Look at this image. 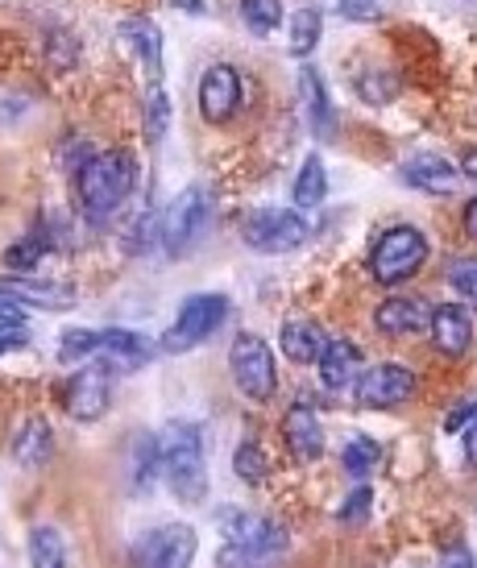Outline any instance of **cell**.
<instances>
[{
  "instance_id": "6da1fadb",
  "label": "cell",
  "mask_w": 477,
  "mask_h": 568,
  "mask_svg": "<svg viewBox=\"0 0 477 568\" xmlns=\"http://www.w3.org/2000/svg\"><path fill=\"white\" fill-rule=\"evenodd\" d=\"M133 187H138V162L129 150H100L75 171L80 212L92 224H104L112 212H121Z\"/></svg>"
},
{
  "instance_id": "7a4b0ae2",
  "label": "cell",
  "mask_w": 477,
  "mask_h": 568,
  "mask_svg": "<svg viewBox=\"0 0 477 568\" xmlns=\"http://www.w3.org/2000/svg\"><path fill=\"white\" fill-rule=\"evenodd\" d=\"M162 448V477L183 506H200L207 498V460H204V436L187 419H175L159 436Z\"/></svg>"
},
{
  "instance_id": "3957f363",
  "label": "cell",
  "mask_w": 477,
  "mask_h": 568,
  "mask_svg": "<svg viewBox=\"0 0 477 568\" xmlns=\"http://www.w3.org/2000/svg\"><path fill=\"white\" fill-rule=\"evenodd\" d=\"M221 531L229 548L221 552V565H254L286 552V527L266 515H245V510H224Z\"/></svg>"
},
{
  "instance_id": "277c9868",
  "label": "cell",
  "mask_w": 477,
  "mask_h": 568,
  "mask_svg": "<svg viewBox=\"0 0 477 568\" xmlns=\"http://www.w3.org/2000/svg\"><path fill=\"white\" fill-rule=\"evenodd\" d=\"M424 262H428V237L412 224H395L382 233L374 253H369V274L382 286H398L412 274H419Z\"/></svg>"
},
{
  "instance_id": "5b68a950",
  "label": "cell",
  "mask_w": 477,
  "mask_h": 568,
  "mask_svg": "<svg viewBox=\"0 0 477 568\" xmlns=\"http://www.w3.org/2000/svg\"><path fill=\"white\" fill-rule=\"evenodd\" d=\"M207 221H212V195H207V187L191 183V187L179 191L175 204L166 207L162 229H159V237H162V245H166V253H171V257H183V253L195 250V245H200V237H204Z\"/></svg>"
},
{
  "instance_id": "8992f818",
  "label": "cell",
  "mask_w": 477,
  "mask_h": 568,
  "mask_svg": "<svg viewBox=\"0 0 477 568\" xmlns=\"http://www.w3.org/2000/svg\"><path fill=\"white\" fill-rule=\"evenodd\" d=\"M229 369H233V382L241 386V395L254 398V403H271L274 390H278L274 353L254 332H241L237 341H233V348H229Z\"/></svg>"
},
{
  "instance_id": "52a82bcc",
  "label": "cell",
  "mask_w": 477,
  "mask_h": 568,
  "mask_svg": "<svg viewBox=\"0 0 477 568\" xmlns=\"http://www.w3.org/2000/svg\"><path fill=\"white\" fill-rule=\"evenodd\" d=\"M224 316H229V300L216 295V291L183 300L175 324L162 332V353H175L179 357V353H191L195 345H204L207 336L224 324Z\"/></svg>"
},
{
  "instance_id": "ba28073f",
  "label": "cell",
  "mask_w": 477,
  "mask_h": 568,
  "mask_svg": "<svg viewBox=\"0 0 477 568\" xmlns=\"http://www.w3.org/2000/svg\"><path fill=\"white\" fill-rule=\"evenodd\" d=\"M241 237L257 253H291L312 237L300 207H257L241 221Z\"/></svg>"
},
{
  "instance_id": "9c48e42d",
  "label": "cell",
  "mask_w": 477,
  "mask_h": 568,
  "mask_svg": "<svg viewBox=\"0 0 477 568\" xmlns=\"http://www.w3.org/2000/svg\"><path fill=\"white\" fill-rule=\"evenodd\" d=\"M353 395H357V407H366V410L398 407V403H407V398L415 395V374L398 362H382L357 378Z\"/></svg>"
},
{
  "instance_id": "30bf717a",
  "label": "cell",
  "mask_w": 477,
  "mask_h": 568,
  "mask_svg": "<svg viewBox=\"0 0 477 568\" xmlns=\"http://www.w3.org/2000/svg\"><path fill=\"white\" fill-rule=\"evenodd\" d=\"M241 100H245V83H241L237 67H229V63L207 67L204 80H200V116H204L207 125L233 121V112L241 109Z\"/></svg>"
},
{
  "instance_id": "8fae6325",
  "label": "cell",
  "mask_w": 477,
  "mask_h": 568,
  "mask_svg": "<svg viewBox=\"0 0 477 568\" xmlns=\"http://www.w3.org/2000/svg\"><path fill=\"white\" fill-rule=\"evenodd\" d=\"M133 560L145 568H187L195 560V531L187 523L159 527L133 548Z\"/></svg>"
},
{
  "instance_id": "7c38bea8",
  "label": "cell",
  "mask_w": 477,
  "mask_h": 568,
  "mask_svg": "<svg viewBox=\"0 0 477 568\" xmlns=\"http://www.w3.org/2000/svg\"><path fill=\"white\" fill-rule=\"evenodd\" d=\"M109 398H112V378L104 362L83 365L80 374L71 378V386H67V410L80 424H95L109 410Z\"/></svg>"
},
{
  "instance_id": "4fadbf2b",
  "label": "cell",
  "mask_w": 477,
  "mask_h": 568,
  "mask_svg": "<svg viewBox=\"0 0 477 568\" xmlns=\"http://www.w3.org/2000/svg\"><path fill=\"white\" fill-rule=\"evenodd\" d=\"M283 440L300 465L319 460V453H324V427H319V415H316V407H312V398H300V403L283 415Z\"/></svg>"
},
{
  "instance_id": "5bb4252c",
  "label": "cell",
  "mask_w": 477,
  "mask_h": 568,
  "mask_svg": "<svg viewBox=\"0 0 477 568\" xmlns=\"http://www.w3.org/2000/svg\"><path fill=\"white\" fill-rule=\"evenodd\" d=\"M0 291L17 303H33V307H47V312H67L75 307V286L67 283H50V278H21V274H4L0 278Z\"/></svg>"
},
{
  "instance_id": "9a60e30c",
  "label": "cell",
  "mask_w": 477,
  "mask_h": 568,
  "mask_svg": "<svg viewBox=\"0 0 477 568\" xmlns=\"http://www.w3.org/2000/svg\"><path fill=\"white\" fill-rule=\"evenodd\" d=\"M428 320H432V312L424 300H415V295H390V300L374 312V328H378L382 336H412V332L428 328Z\"/></svg>"
},
{
  "instance_id": "2e32d148",
  "label": "cell",
  "mask_w": 477,
  "mask_h": 568,
  "mask_svg": "<svg viewBox=\"0 0 477 568\" xmlns=\"http://www.w3.org/2000/svg\"><path fill=\"white\" fill-rule=\"evenodd\" d=\"M403 179L412 187L428 191V195H453L461 183V166H453L440 154H415V159L403 162Z\"/></svg>"
},
{
  "instance_id": "e0dca14e",
  "label": "cell",
  "mask_w": 477,
  "mask_h": 568,
  "mask_svg": "<svg viewBox=\"0 0 477 568\" xmlns=\"http://www.w3.org/2000/svg\"><path fill=\"white\" fill-rule=\"evenodd\" d=\"M319 382L328 390H349L357 382V369H362V348L353 345L349 336H333L324 353H319Z\"/></svg>"
},
{
  "instance_id": "ac0fdd59",
  "label": "cell",
  "mask_w": 477,
  "mask_h": 568,
  "mask_svg": "<svg viewBox=\"0 0 477 568\" xmlns=\"http://www.w3.org/2000/svg\"><path fill=\"white\" fill-rule=\"evenodd\" d=\"M121 38L129 42L133 59L142 63V71L150 80H162V30L150 21V17H125L121 21Z\"/></svg>"
},
{
  "instance_id": "d6986e66",
  "label": "cell",
  "mask_w": 477,
  "mask_h": 568,
  "mask_svg": "<svg viewBox=\"0 0 477 568\" xmlns=\"http://www.w3.org/2000/svg\"><path fill=\"white\" fill-rule=\"evenodd\" d=\"M428 328H432V345L440 348L445 357H461L465 348H469V341H474V324H469L465 307H457V303L436 307L428 320Z\"/></svg>"
},
{
  "instance_id": "ffe728a7",
  "label": "cell",
  "mask_w": 477,
  "mask_h": 568,
  "mask_svg": "<svg viewBox=\"0 0 477 568\" xmlns=\"http://www.w3.org/2000/svg\"><path fill=\"white\" fill-rule=\"evenodd\" d=\"M95 357H109L121 369H142V365H150L154 348L129 328H100L95 332Z\"/></svg>"
},
{
  "instance_id": "44dd1931",
  "label": "cell",
  "mask_w": 477,
  "mask_h": 568,
  "mask_svg": "<svg viewBox=\"0 0 477 568\" xmlns=\"http://www.w3.org/2000/svg\"><path fill=\"white\" fill-rule=\"evenodd\" d=\"M278 345H283V353L295 365H316L319 353H324V345H328V336H324V328H319L316 320L291 316L283 324V336H278Z\"/></svg>"
},
{
  "instance_id": "7402d4cb",
  "label": "cell",
  "mask_w": 477,
  "mask_h": 568,
  "mask_svg": "<svg viewBox=\"0 0 477 568\" xmlns=\"http://www.w3.org/2000/svg\"><path fill=\"white\" fill-rule=\"evenodd\" d=\"M50 453H54V432H50V424L42 419V415L26 419L21 432H17V440H13V460L26 469V474H33V469H42V465H47Z\"/></svg>"
},
{
  "instance_id": "603a6c76",
  "label": "cell",
  "mask_w": 477,
  "mask_h": 568,
  "mask_svg": "<svg viewBox=\"0 0 477 568\" xmlns=\"http://www.w3.org/2000/svg\"><path fill=\"white\" fill-rule=\"evenodd\" d=\"M324 195H328V174H324V162L319 154H307L300 166V179H295V187H291V200L300 212H312V207L324 204Z\"/></svg>"
},
{
  "instance_id": "cb8c5ba5",
  "label": "cell",
  "mask_w": 477,
  "mask_h": 568,
  "mask_svg": "<svg viewBox=\"0 0 477 568\" xmlns=\"http://www.w3.org/2000/svg\"><path fill=\"white\" fill-rule=\"evenodd\" d=\"M300 92H303V104H307V121L316 129L319 138H328L333 133V104H328V92H324V80H319V71H303L300 75Z\"/></svg>"
},
{
  "instance_id": "d4e9b609",
  "label": "cell",
  "mask_w": 477,
  "mask_h": 568,
  "mask_svg": "<svg viewBox=\"0 0 477 568\" xmlns=\"http://www.w3.org/2000/svg\"><path fill=\"white\" fill-rule=\"evenodd\" d=\"M378 460H382L378 440H374V436H362V432L349 436L345 448H341V465H345L353 477H369L374 469H378Z\"/></svg>"
},
{
  "instance_id": "484cf974",
  "label": "cell",
  "mask_w": 477,
  "mask_h": 568,
  "mask_svg": "<svg viewBox=\"0 0 477 568\" xmlns=\"http://www.w3.org/2000/svg\"><path fill=\"white\" fill-rule=\"evenodd\" d=\"M162 474V448L154 436H142V440L133 444V489H142L150 494L154 486V477Z\"/></svg>"
},
{
  "instance_id": "4316f807",
  "label": "cell",
  "mask_w": 477,
  "mask_h": 568,
  "mask_svg": "<svg viewBox=\"0 0 477 568\" xmlns=\"http://www.w3.org/2000/svg\"><path fill=\"white\" fill-rule=\"evenodd\" d=\"M319 30H324L319 9H300V13L291 17V54H295V59H307L319 42Z\"/></svg>"
},
{
  "instance_id": "83f0119b",
  "label": "cell",
  "mask_w": 477,
  "mask_h": 568,
  "mask_svg": "<svg viewBox=\"0 0 477 568\" xmlns=\"http://www.w3.org/2000/svg\"><path fill=\"white\" fill-rule=\"evenodd\" d=\"M30 560L38 568H59L67 560L63 536L54 527H33L30 531Z\"/></svg>"
},
{
  "instance_id": "f1b7e54d",
  "label": "cell",
  "mask_w": 477,
  "mask_h": 568,
  "mask_svg": "<svg viewBox=\"0 0 477 568\" xmlns=\"http://www.w3.org/2000/svg\"><path fill=\"white\" fill-rule=\"evenodd\" d=\"M241 17H245V26L254 33H274L278 26H283V4L278 0H237Z\"/></svg>"
},
{
  "instance_id": "f546056e",
  "label": "cell",
  "mask_w": 477,
  "mask_h": 568,
  "mask_svg": "<svg viewBox=\"0 0 477 568\" xmlns=\"http://www.w3.org/2000/svg\"><path fill=\"white\" fill-rule=\"evenodd\" d=\"M142 109H145V138H150V145H159L166 138V125H171V100H166V92H162L159 83L150 88Z\"/></svg>"
},
{
  "instance_id": "4dcf8cb0",
  "label": "cell",
  "mask_w": 477,
  "mask_h": 568,
  "mask_svg": "<svg viewBox=\"0 0 477 568\" xmlns=\"http://www.w3.org/2000/svg\"><path fill=\"white\" fill-rule=\"evenodd\" d=\"M266 469H271V460H266V453H262L257 444H241L237 453H233V474H237L241 481L262 486V481H266Z\"/></svg>"
},
{
  "instance_id": "1f68e13d",
  "label": "cell",
  "mask_w": 477,
  "mask_h": 568,
  "mask_svg": "<svg viewBox=\"0 0 477 568\" xmlns=\"http://www.w3.org/2000/svg\"><path fill=\"white\" fill-rule=\"evenodd\" d=\"M357 92H362V100H369V104H386V100H395L398 80L386 75V71H366V75L357 80Z\"/></svg>"
},
{
  "instance_id": "d6a6232c",
  "label": "cell",
  "mask_w": 477,
  "mask_h": 568,
  "mask_svg": "<svg viewBox=\"0 0 477 568\" xmlns=\"http://www.w3.org/2000/svg\"><path fill=\"white\" fill-rule=\"evenodd\" d=\"M50 250V241L47 237H26V241H17L13 250L4 253V266L9 270H33L38 262H42V253Z\"/></svg>"
},
{
  "instance_id": "836d02e7",
  "label": "cell",
  "mask_w": 477,
  "mask_h": 568,
  "mask_svg": "<svg viewBox=\"0 0 477 568\" xmlns=\"http://www.w3.org/2000/svg\"><path fill=\"white\" fill-rule=\"evenodd\" d=\"M448 283H453V291H457L461 300H469L477 307V257H461V262H453Z\"/></svg>"
},
{
  "instance_id": "e575fe53",
  "label": "cell",
  "mask_w": 477,
  "mask_h": 568,
  "mask_svg": "<svg viewBox=\"0 0 477 568\" xmlns=\"http://www.w3.org/2000/svg\"><path fill=\"white\" fill-rule=\"evenodd\" d=\"M369 506H374V489L357 486V489L349 494V503L341 506V523H366Z\"/></svg>"
},
{
  "instance_id": "d590c367",
  "label": "cell",
  "mask_w": 477,
  "mask_h": 568,
  "mask_svg": "<svg viewBox=\"0 0 477 568\" xmlns=\"http://www.w3.org/2000/svg\"><path fill=\"white\" fill-rule=\"evenodd\" d=\"M336 9H341V17H349V21H378L382 17L378 0H336Z\"/></svg>"
},
{
  "instance_id": "8d00e7d4",
  "label": "cell",
  "mask_w": 477,
  "mask_h": 568,
  "mask_svg": "<svg viewBox=\"0 0 477 568\" xmlns=\"http://www.w3.org/2000/svg\"><path fill=\"white\" fill-rule=\"evenodd\" d=\"M150 241H154V221H150V216H145V221H138V224H133V229H129L125 250H129V253L150 250Z\"/></svg>"
},
{
  "instance_id": "74e56055",
  "label": "cell",
  "mask_w": 477,
  "mask_h": 568,
  "mask_svg": "<svg viewBox=\"0 0 477 568\" xmlns=\"http://www.w3.org/2000/svg\"><path fill=\"white\" fill-rule=\"evenodd\" d=\"M477 424V403H465V407H457L453 415L445 419V432H453V436H461L465 427Z\"/></svg>"
},
{
  "instance_id": "f35d334b",
  "label": "cell",
  "mask_w": 477,
  "mask_h": 568,
  "mask_svg": "<svg viewBox=\"0 0 477 568\" xmlns=\"http://www.w3.org/2000/svg\"><path fill=\"white\" fill-rule=\"evenodd\" d=\"M26 336H30V332L21 328V324H0V353L21 348V345H26Z\"/></svg>"
},
{
  "instance_id": "ab89813d",
  "label": "cell",
  "mask_w": 477,
  "mask_h": 568,
  "mask_svg": "<svg viewBox=\"0 0 477 568\" xmlns=\"http://www.w3.org/2000/svg\"><path fill=\"white\" fill-rule=\"evenodd\" d=\"M461 440H465V457H469V465L477 469V424H469L461 432Z\"/></svg>"
},
{
  "instance_id": "60d3db41",
  "label": "cell",
  "mask_w": 477,
  "mask_h": 568,
  "mask_svg": "<svg viewBox=\"0 0 477 568\" xmlns=\"http://www.w3.org/2000/svg\"><path fill=\"white\" fill-rule=\"evenodd\" d=\"M0 324H21V307L0 300Z\"/></svg>"
},
{
  "instance_id": "b9f144b4",
  "label": "cell",
  "mask_w": 477,
  "mask_h": 568,
  "mask_svg": "<svg viewBox=\"0 0 477 568\" xmlns=\"http://www.w3.org/2000/svg\"><path fill=\"white\" fill-rule=\"evenodd\" d=\"M461 174H465V179H474V183H477V150H465V159H461Z\"/></svg>"
},
{
  "instance_id": "7bdbcfd3",
  "label": "cell",
  "mask_w": 477,
  "mask_h": 568,
  "mask_svg": "<svg viewBox=\"0 0 477 568\" xmlns=\"http://www.w3.org/2000/svg\"><path fill=\"white\" fill-rule=\"evenodd\" d=\"M465 233H469V237L477 241V200L469 207H465Z\"/></svg>"
},
{
  "instance_id": "ee69618b",
  "label": "cell",
  "mask_w": 477,
  "mask_h": 568,
  "mask_svg": "<svg viewBox=\"0 0 477 568\" xmlns=\"http://www.w3.org/2000/svg\"><path fill=\"white\" fill-rule=\"evenodd\" d=\"M183 9H187V13H204V4H200V0H183Z\"/></svg>"
}]
</instances>
